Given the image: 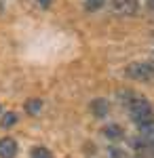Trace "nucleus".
<instances>
[{
    "label": "nucleus",
    "mask_w": 154,
    "mask_h": 158,
    "mask_svg": "<svg viewBox=\"0 0 154 158\" xmlns=\"http://www.w3.org/2000/svg\"><path fill=\"white\" fill-rule=\"evenodd\" d=\"M118 99H120V103L125 106L127 114H129V118L135 122L137 127H139V124H146V122H150V120H154L152 103L143 97V95L135 93V91H129V89H122V91H118Z\"/></svg>",
    "instance_id": "1"
},
{
    "label": "nucleus",
    "mask_w": 154,
    "mask_h": 158,
    "mask_svg": "<svg viewBox=\"0 0 154 158\" xmlns=\"http://www.w3.org/2000/svg\"><path fill=\"white\" fill-rule=\"evenodd\" d=\"M125 74L131 80H139V82H150L154 80V59L148 61H133L125 68Z\"/></svg>",
    "instance_id": "2"
},
{
    "label": "nucleus",
    "mask_w": 154,
    "mask_h": 158,
    "mask_svg": "<svg viewBox=\"0 0 154 158\" xmlns=\"http://www.w3.org/2000/svg\"><path fill=\"white\" fill-rule=\"evenodd\" d=\"M110 11L118 17H135L139 13L137 0H110Z\"/></svg>",
    "instance_id": "3"
},
{
    "label": "nucleus",
    "mask_w": 154,
    "mask_h": 158,
    "mask_svg": "<svg viewBox=\"0 0 154 158\" xmlns=\"http://www.w3.org/2000/svg\"><path fill=\"white\" fill-rule=\"evenodd\" d=\"M17 154V141L11 137H2L0 139V158H13Z\"/></svg>",
    "instance_id": "4"
},
{
    "label": "nucleus",
    "mask_w": 154,
    "mask_h": 158,
    "mask_svg": "<svg viewBox=\"0 0 154 158\" xmlns=\"http://www.w3.org/2000/svg\"><path fill=\"white\" fill-rule=\"evenodd\" d=\"M91 114H93L95 118H104L110 114V103H108L106 99H93L91 101Z\"/></svg>",
    "instance_id": "5"
},
{
    "label": "nucleus",
    "mask_w": 154,
    "mask_h": 158,
    "mask_svg": "<svg viewBox=\"0 0 154 158\" xmlns=\"http://www.w3.org/2000/svg\"><path fill=\"white\" fill-rule=\"evenodd\" d=\"M104 135L110 137V139H122L125 135H122V129H120L118 124H108L106 129H104Z\"/></svg>",
    "instance_id": "6"
},
{
    "label": "nucleus",
    "mask_w": 154,
    "mask_h": 158,
    "mask_svg": "<svg viewBox=\"0 0 154 158\" xmlns=\"http://www.w3.org/2000/svg\"><path fill=\"white\" fill-rule=\"evenodd\" d=\"M40 108H42V101H40V99H32V101H28V103H25V112H28V114H32V116L38 114Z\"/></svg>",
    "instance_id": "7"
},
{
    "label": "nucleus",
    "mask_w": 154,
    "mask_h": 158,
    "mask_svg": "<svg viewBox=\"0 0 154 158\" xmlns=\"http://www.w3.org/2000/svg\"><path fill=\"white\" fill-rule=\"evenodd\" d=\"M30 156L32 158H51V152H49L47 148H42V146H36L32 152H30Z\"/></svg>",
    "instance_id": "8"
},
{
    "label": "nucleus",
    "mask_w": 154,
    "mask_h": 158,
    "mask_svg": "<svg viewBox=\"0 0 154 158\" xmlns=\"http://www.w3.org/2000/svg\"><path fill=\"white\" fill-rule=\"evenodd\" d=\"M104 2H106V0H84V6H87L89 11H97V9L104 6Z\"/></svg>",
    "instance_id": "9"
},
{
    "label": "nucleus",
    "mask_w": 154,
    "mask_h": 158,
    "mask_svg": "<svg viewBox=\"0 0 154 158\" xmlns=\"http://www.w3.org/2000/svg\"><path fill=\"white\" fill-rule=\"evenodd\" d=\"M15 120H17V116H15L13 112H6V114H4V118H2V124H4V127H11Z\"/></svg>",
    "instance_id": "10"
},
{
    "label": "nucleus",
    "mask_w": 154,
    "mask_h": 158,
    "mask_svg": "<svg viewBox=\"0 0 154 158\" xmlns=\"http://www.w3.org/2000/svg\"><path fill=\"white\" fill-rule=\"evenodd\" d=\"M36 2H38V4H40L42 9H47L49 4H51V0H36Z\"/></svg>",
    "instance_id": "11"
},
{
    "label": "nucleus",
    "mask_w": 154,
    "mask_h": 158,
    "mask_svg": "<svg viewBox=\"0 0 154 158\" xmlns=\"http://www.w3.org/2000/svg\"><path fill=\"white\" fill-rule=\"evenodd\" d=\"M152 2H154V0H152Z\"/></svg>",
    "instance_id": "12"
}]
</instances>
